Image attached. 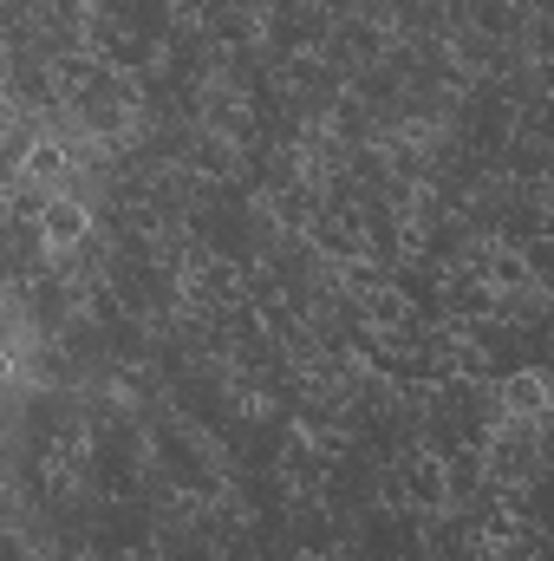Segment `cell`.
<instances>
[{"label": "cell", "mask_w": 554, "mask_h": 561, "mask_svg": "<svg viewBox=\"0 0 554 561\" xmlns=\"http://www.w3.org/2000/svg\"><path fill=\"white\" fill-rule=\"evenodd\" d=\"M85 229H92V216H85V203H72V196H53V203L39 209V242H46L53 255L79 249V242H85Z\"/></svg>", "instance_id": "1"}, {"label": "cell", "mask_w": 554, "mask_h": 561, "mask_svg": "<svg viewBox=\"0 0 554 561\" xmlns=\"http://www.w3.org/2000/svg\"><path fill=\"white\" fill-rule=\"evenodd\" d=\"M503 405L535 419V412L549 405V379H542V373H516V379H503Z\"/></svg>", "instance_id": "2"}, {"label": "cell", "mask_w": 554, "mask_h": 561, "mask_svg": "<svg viewBox=\"0 0 554 561\" xmlns=\"http://www.w3.org/2000/svg\"><path fill=\"white\" fill-rule=\"evenodd\" d=\"M26 170H59V150H53V144H39V150H26Z\"/></svg>", "instance_id": "3"}]
</instances>
